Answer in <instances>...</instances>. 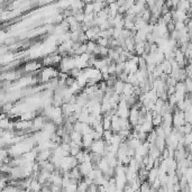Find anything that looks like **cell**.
<instances>
[{
  "label": "cell",
  "mask_w": 192,
  "mask_h": 192,
  "mask_svg": "<svg viewBox=\"0 0 192 192\" xmlns=\"http://www.w3.org/2000/svg\"><path fill=\"white\" fill-rule=\"evenodd\" d=\"M151 188H152V184L149 183L148 181H144L141 183V188H139V191L141 192H146V191H151Z\"/></svg>",
  "instance_id": "14"
},
{
  "label": "cell",
  "mask_w": 192,
  "mask_h": 192,
  "mask_svg": "<svg viewBox=\"0 0 192 192\" xmlns=\"http://www.w3.org/2000/svg\"><path fill=\"white\" fill-rule=\"evenodd\" d=\"M158 172H160V170L156 168H152L148 171V179H147V181H148L151 184L158 178Z\"/></svg>",
  "instance_id": "6"
},
{
  "label": "cell",
  "mask_w": 192,
  "mask_h": 192,
  "mask_svg": "<svg viewBox=\"0 0 192 192\" xmlns=\"http://www.w3.org/2000/svg\"><path fill=\"white\" fill-rule=\"evenodd\" d=\"M102 126H104V131H106V129H111V117H110V116H104Z\"/></svg>",
  "instance_id": "11"
},
{
  "label": "cell",
  "mask_w": 192,
  "mask_h": 192,
  "mask_svg": "<svg viewBox=\"0 0 192 192\" xmlns=\"http://www.w3.org/2000/svg\"><path fill=\"white\" fill-rule=\"evenodd\" d=\"M153 125L154 127H157V126H161L163 124V116L161 114H157V115L153 116V120H152Z\"/></svg>",
  "instance_id": "10"
},
{
  "label": "cell",
  "mask_w": 192,
  "mask_h": 192,
  "mask_svg": "<svg viewBox=\"0 0 192 192\" xmlns=\"http://www.w3.org/2000/svg\"><path fill=\"white\" fill-rule=\"evenodd\" d=\"M176 83H178V80H176L175 77L168 75V80H166V84H168V85H173V87H175Z\"/></svg>",
  "instance_id": "19"
},
{
  "label": "cell",
  "mask_w": 192,
  "mask_h": 192,
  "mask_svg": "<svg viewBox=\"0 0 192 192\" xmlns=\"http://www.w3.org/2000/svg\"><path fill=\"white\" fill-rule=\"evenodd\" d=\"M138 119H139V109L135 108V107H131V111H129V117H128V120L131 125L133 126V128L138 124Z\"/></svg>",
  "instance_id": "3"
},
{
  "label": "cell",
  "mask_w": 192,
  "mask_h": 192,
  "mask_svg": "<svg viewBox=\"0 0 192 192\" xmlns=\"http://www.w3.org/2000/svg\"><path fill=\"white\" fill-rule=\"evenodd\" d=\"M42 183L38 181L37 179H33L32 180V183H30V187L28 190H32V191H40L42 190Z\"/></svg>",
  "instance_id": "9"
},
{
  "label": "cell",
  "mask_w": 192,
  "mask_h": 192,
  "mask_svg": "<svg viewBox=\"0 0 192 192\" xmlns=\"http://www.w3.org/2000/svg\"><path fill=\"white\" fill-rule=\"evenodd\" d=\"M190 134H191V135H192V129H191V131H190Z\"/></svg>",
  "instance_id": "24"
},
{
  "label": "cell",
  "mask_w": 192,
  "mask_h": 192,
  "mask_svg": "<svg viewBox=\"0 0 192 192\" xmlns=\"http://www.w3.org/2000/svg\"><path fill=\"white\" fill-rule=\"evenodd\" d=\"M13 102H7V104H3V112H6V114H10L11 112V110H13Z\"/></svg>",
  "instance_id": "15"
},
{
  "label": "cell",
  "mask_w": 192,
  "mask_h": 192,
  "mask_svg": "<svg viewBox=\"0 0 192 192\" xmlns=\"http://www.w3.org/2000/svg\"><path fill=\"white\" fill-rule=\"evenodd\" d=\"M104 148H106V141H104V138H101L98 139V141H93V143H92L90 147V151L94 153H100L102 155L104 152Z\"/></svg>",
  "instance_id": "2"
},
{
  "label": "cell",
  "mask_w": 192,
  "mask_h": 192,
  "mask_svg": "<svg viewBox=\"0 0 192 192\" xmlns=\"http://www.w3.org/2000/svg\"><path fill=\"white\" fill-rule=\"evenodd\" d=\"M126 3H127V0H117V3H118V6H125L126 5Z\"/></svg>",
  "instance_id": "21"
},
{
  "label": "cell",
  "mask_w": 192,
  "mask_h": 192,
  "mask_svg": "<svg viewBox=\"0 0 192 192\" xmlns=\"http://www.w3.org/2000/svg\"><path fill=\"white\" fill-rule=\"evenodd\" d=\"M44 67L42 61H29L27 63L24 64V67H21L24 75H34V74H38L40 72V70Z\"/></svg>",
  "instance_id": "1"
},
{
  "label": "cell",
  "mask_w": 192,
  "mask_h": 192,
  "mask_svg": "<svg viewBox=\"0 0 192 192\" xmlns=\"http://www.w3.org/2000/svg\"><path fill=\"white\" fill-rule=\"evenodd\" d=\"M188 94H189V98L192 100V92H191V93H188Z\"/></svg>",
  "instance_id": "23"
},
{
  "label": "cell",
  "mask_w": 192,
  "mask_h": 192,
  "mask_svg": "<svg viewBox=\"0 0 192 192\" xmlns=\"http://www.w3.org/2000/svg\"><path fill=\"white\" fill-rule=\"evenodd\" d=\"M134 87H135V85H133L131 83L125 82V85H124V90H123V93L125 94V96H127V97L131 96V94L134 93Z\"/></svg>",
  "instance_id": "8"
},
{
  "label": "cell",
  "mask_w": 192,
  "mask_h": 192,
  "mask_svg": "<svg viewBox=\"0 0 192 192\" xmlns=\"http://www.w3.org/2000/svg\"><path fill=\"white\" fill-rule=\"evenodd\" d=\"M88 188H89V185L85 183V181L83 179L77 182V191H87Z\"/></svg>",
  "instance_id": "16"
},
{
  "label": "cell",
  "mask_w": 192,
  "mask_h": 192,
  "mask_svg": "<svg viewBox=\"0 0 192 192\" xmlns=\"http://www.w3.org/2000/svg\"><path fill=\"white\" fill-rule=\"evenodd\" d=\"M93 137H92V134H87V135H83L82 136V141H83V148H89L90 149L91 145L93 143Z\"/></svg>",
  "instance_id": "5"
},
{
  "label": "cell",
  "mask_w": 192,
  "mask_h": 192,
  "mask_svg": "<svg viewBox=\"0 0 192 192\" xmlns=\"http://www.w3.org/2000/svg\"><path fill=\"white\" fill-rule=\"evenodd\" d=\"M85 15H89V13H94V7H93V3H85L84 8H83Z\"/></svg>",
  "instance_id": "13"
},
{
  "label": "cell",
  "mask_w": 192,
  "mask_h": 192,
  "mask_svg": "<svg viewBox=\"0 0 192 192\" xmlns=\"http://www.w3.org/2000/svg\"><path fill=\"white\" fill-rule=\"evenodd\" d=\"M121 129L120 127V117L118 115H114L111 117V131L114 133H118Z\"/></svg>",
  "instance_id": "4"
},
{
  "label": "cell",
  "mask_w": 192,
  "mask_h": 192,
  "mask_svg": "<svg viewBox=\"0 0 192 192\" xmlns=\"http://www.w3.org/2000/svg\"><path fill=\"white\" fill-rule=\"evenodd\" d=\"M184 83H185V90H187V93H191L192 92V79L188 77L185 80H184Z\"/></svg>",
  "instance_id": "17"
},
{
  "label": "cell",
  "mask_w": 192,
  "mask_h": 192,
  "mask_svg": "<svg viewBox=\"0 0 192 192\" xmlns=\"http://www.w3.org/2000/svg\"><path fill=\"white\" fill-rule=\"evenodd\" d=\"M124 85H125V82L118 79V80L115 82V84H114V87H112V88H114V90H115L116 93L121 94V93H123V90H124Z\"/></svg>",
  "instance_id": "7"
},
{
  "label": "cell",
  "mask_w": 192,
  "mask_h": 192,
  "mask_svg": "<svg viewBox=\"0 0 192 192\" xmlns=\"http://www.w3.org/2000/svg\"><path fill=\"white\" fill-rule=\"evenodd\" d=\"M188 17H189L190 19H192V10H191V11H189V13H188Z\"/></svg>",
  "instance_id": "22"
},
{
  "label": "cell",
  "mask_w": 192,
  "mask_h": 192,
  "mask_svg": "<svg viewBox=\"0 0 192 192\" xmlns=\"http://www.w3.org/2000/svg\"><path fill=\"white\" fill-rule=\"evenodd\" d=\"M97 44L99 46H106V47H109V38L107 37H98L96 40Z\"/></svg>",
  "instance_id": "12"
},
{
  "label": "cell",
  "mask_w": 192,
  "mask_h": 192,
  "mask_svg": "<svg viewBox=\"0 0 192 192\" xmlns=\"http://www.w3.org/2000/svg\"><path fill=\"white\" fill-rule=\"evenodd\" d=\"M185 24H187V27H188V29H189V33L191 34L192 33V19H188L187 21H185Z\"/></svg>",
  "instance_id": "20"
},
{
  "label": "cell",
  "mask_w": 192,
  "mask_h": 192,
  "mask_svg": "<svg viewBox=\"0 0 192 192\" xmlns=\"http://www.w3.org/2000/svg\"><path fill=\"white\" fill-rule=\"evenodd\" d=\"M63 190H65V191H77V183H73V182H71V183L67 185V187L63 188Z\"/></svg>",
  "instance_id": "18"
}]
</instances>
